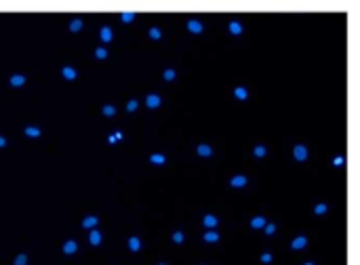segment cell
<instances>
[{"mask_svg":"<svg viewBox=\"0 0 360 265\" xmlns=\"http://www.w3.org/2000/svg\"><path fill=\"white\" fill-rule=\"evenodd\" d=\"M261 261H263V263H270V261H272V255H268V253H266V255L261 257Z\"/></svg>","mask_w":360,"mask_h":265,"instance_id":"obj_34","label":"cell"},{"mask_svg":"<svg viewBox=\"0 0 360 265\" xmlns=\"http://www.w3.org/2000/svg\"><path fill=\"white\" fill-rule=\"evenodd\" d=\"M146 103H148V107H158L160 105V97H158V95H148Z\"/></svg>","mask_w":360,"mask_h":265,"instance_id":"obj_6","label":"cell"},{"mask_svg":"<svg viewBox=\"0 0 360 265\" xmlns=\"http://www.w3.org/2000/svg\"><path fill=\"white\" fill-rule=\"evenodd\" d=\"M187 30H190L192 34H200V32H202V23L196 21V19H192V21H187Z\"/></svg>","mask_w":360,"mask_h":265,"instance_id":"obj_2","label":"cell"},{"mask_svg":"<svg viewBox=\"0 0 360 265\" xmlns=\"http://www.w3.org/2000/svg\"><path fill=\"white\" fill-rule=\"evenodd\" d=\"M198 154L200 156H211L213 150H211V145H204V143H202V145H198Z\"/></svg>","mask_w":360,"mask_h":265,"instance_id":"obj_16","label":"cell"},{"mask_svg":"<svg viewBox=\"0 0 360 265\" xmlns=\"http://www.w3.org/2000/svg\"><path fill=\"white\" fill-rule=\"evenodd\" d=\"M63 76H65L67 80H74V78H76V69H74V67H63Z\"/></svg>","mask_w":360,"mask_h":265,"instance_id":"obj_12","label":"cell"},{"mask_svg":"<svg viewBox=\"0 0 360 265\" xmlns=\"http://www.w3.org/2000/svg\"><path fill=\"white\" fill-rule=\"evenodd\" d=\"M76 250H78V244L74 242V240H70V242L63 244V253H65V255H74Z\"/></svg>","mask_w":360,"mask_h":265,"instance_id":"obj_4","label":"cell"},{"mask_svg":"<svg viewBox=\"0 0 360 265\" xmlns=\"http://www.w3.org/2000/svg\"><path fill=\"white\" fill-rule=\"evenodd\" d=\"M150 160H152L154 164H164V156H162V154H154Z\"/></svg>","mask_w":360,"mask_h":265,"instance_id":"obj_22","label":"cell"},{"mask_svg":"<svg viewBox=\"0 0 360 265\" xmlns=\"http://www.w3.org/2000/svg\"><path fill=\"white\" fill-rule=\"evenodd\" d=\"M234 187H244L247 185V177H242V175H238V177H234L232 181H230Z\"/></svg>","mask_w":360,"mask_h":265,"instance_id":"obj_7","label":"cell"},{"mask_svg":"<svg viewBox=\"0 0 360 265\" xmlns=\"http://www.w3.org/2000/svg\"><path fill=\"white\" fill-rule=\"evenodd\" d=\"M11 84H13V86H21V84H26V76H21V74L13 76V78H11Z\"/></svg>","mask_w":360,"mask_h":265,"instance_id":"obj_9","label":"cell"},{"mask_svg":"<svg viewBox=\"0 0 360 265\" xmlns=\"http://www.w3.org/2000/svg\"><path fill=\"white\" fill-rule=\"evenodd\" d=\"M230 32H232V34H242V26H240L238 21H232V23H230Z\"/></svg>","mask_w":360,"mask_h":265,"instance_id":"obj_15","label":"cell"},{"mask_svg":"<svg viewBox=\"0 0 360 265\" xmlns=\"http://www.w3.org/2000/svg\"><path fill=\"white\" fill-rule=\"evenodd\" d=\"M150 36H152V38H160L162 34H160V30H158V28H152V30H150Z\"/></svg>","mask_w":360,"mask_h":265,"instance_id":"obj_32","label":"cell"},{"mask_svg":"<svg viewBox=\"0 0 360 265\" xmlns=\"http://www.w3.org/2000/svg\"><path fill=\"white\" fill-rule=\"evenodd\" d=\"M204 240H206V242H217V240H219V234H217V231H206V234H204Z\"/></svg>","mask_w":360,"mask_h":265,"instance_id":"obj_14","label":"cell"},{"mask_svg":"<svg viewBox=\"0 0 360 265\" xmlns=\"http://www.w3.org/2000/svg\"><path fill=\"white\" fill-rule=\"evenodd\" d=\"M175 78V69H166L164 72V80H173Z\"/></svg>","mask_w":360,"mask_h":265,"instance_id":"obj_31","label":"cell"},{"mask_svg":"<svg viewBox=\"0 0 360 265\" xmlns=\"http://www.w3.org/2000/svg\"><path fill=\"white\" fill-rule=\"evenodd\" d=\"M80 28H82V19H74L70 23V30L72 32H80Z\"/></svg>","mask_w":360,"mask_h":265,"instance_id":"obj_18","label":"cell"},{"mask_svg":"<svg viewBox=\"0 0 360 265\" xmlns=\"http://www.w3.org/2000/svg\"><path fill=\"white\" fill-rule=\"evenodd\" d=\"M263 225H266V219H263V217H255V219L251 221V227H255V229H259Z\"/></svg>","mask_w":360,"mask_h":265,"instance_id":"obj_11","label":"cell"},{"mask_svg":"<svg viewBox=\"0 0 360 265\" xmlns=\"http://www.w3.org/2000/svg\"><path fill=\"white\" fill-rule=\"evenodd\" d=\"M326 208H329L326 204H318V206L314 208V212H316V215H324V212H326Z\"/></svg>","mask_w":360,"mask_h":265,"instance_id":"obj_24","label":"cell"},{"mask_svg":"<svg viewBox=\"0 0 360 265\" xmlns=\"http://www.w3.org/2000/svg\"><path fill=\"white\" fill-rule=\"evenodd\" d=\"M305 244H307V238H305V236H299V238H295V240H293L291 248H293V250H301Z\"/></svg>","mask_w":360,"mask_h":265,"instance_id":"obj_3","label":"cell"},{"mask_svg":"<svg viewBox=\"0 0 360 265\" xmlns=\"http://www.w3.org/2000/svg\"><path fill=\"white\" fill-rule=\"evenodd\" d=\"M305 265H314V263H305Z\"/></svg>","mask_w":360,"mask_h":265,"instance_id":"obj_36","label":"cell"},{"mask_svg":"<svg viewBox=\"0 0 360 265\" xmlns=\"http://www.w3.org/2000/svg\"><path fill=\"white\" fill-rule=\"evenodd\" d=\"M173 242H177V244L183 242V234H181V231H175V234H173Z\"/></svg>","mask_w":360,"mask_h":265,"instance_id":"obj_25","label":"cell"},{"mask_svg":"<svg viewBox=\"0 0 360 265\" xmlns=\"http://www.w3.org/2000/svg\"><path fill=\"white\" fill-rule=\"evenodd\" d=\"M137 105H139V103H137V99H131V101H129V105H127V110H129V112H135V110H137Z\"/></svg>","mask_w":360,"mask_h":265,"instance_id":"obj_29","label":"cell"},{"mask_svg":"<svg viewBox=\"0 0 360 265\" xmlns=\"http://www.w3.org/2000/svg\"><path fill=\"white\" fill-rule=\"evenodd\" d=\"M26 263H28V257H26V255H19V257L15 259V265H26Z\"/></svg>","mask_w":360,"mask_h":265,"instance_id":"obj_26","label":"cell"},{"mask_svg":"<svg viewBox=\"0 0 360 265\" xmlns=\"http://www.w3.org/2000/svg\"><path fill=\"white\" fill-rule=\"evenodd\" d=\"M82 225H84L86 229H91V227H95V225H97V217H86V219L82 221Z\"/></svg>","mask_w":360,"mask_h":265,"instance_id":"obj_10","label":"cell"},{"mask_svg":"<svg viewBox=\"0 0 360 265\" xmlns=\"http://www.w3.org/2000/svg\"><path fill=\"white\" fill-rule=\"evenodd\" d=\"M135 19V13H131V11H127V13H122V21L124 23H131Z\"/></svg>","mask_w":360,"mask_h":265,"instance_id":"obj_21","label":"cell"},{"mask_svg":"<svg viewBox=\"0 0 360 265\" xmlns=\"http://www.w3.org/2000/svg\"><path fill=\"white\" fill-rule=\"evenodd\" d=\"M160 265H164V263H160Z\"/></svg>","mask_w":360,"mask_h":265,"instance_id":"obj_37","label":"cell"},{"mask_svg":"<svg viewBox=\"0 0 360 265\" xmlns=\"http://www.w3.org/2000/svg\"><path fill=\"white\" fill-rule=\"evenodd\" d=\"M333 164H335V166H341V164H343V158H341V156H337V158L333 160Z\"/></svg>","mask_w":360,"mask_h":265,"instance_id":"obj_33","label":"cell"},{"mask_svg":"<svg viewBox=\"0 0 360 265\" xmlns=\"http://www.w3.org/2000/svg\"><path fill=\"white\" fill-rule=\"evenodd\" d=\"M4 145H7V139H4V137H0V147H4Z\"/></svg>","mask_w":360,"mask_h":265,"instance_id":"obj_35","label":"cell"},{"mask_svg":"<svg viewBox=\"0 0 360 265\" xmlns=\"http://www.w3.org/2000/svg\"><path fill=\"white\" fill-rule=\"evenodd\" d=\"M293 156L301 162V160H305L307 158V150H305V145H295V150H293Z\"/></svg>","mask_w":360,"mask_h":265,"instance_id":"obj_1","label":"cell"},{"mask_svg":"<svg viewBox=\"0 0 360 265\" xmlns=\"http://www.w3.org/2000/svg\"><path fill=\"white\" fill-rule=\"evenodd\" d=\"M255 156H257V158L266 156V147H263V145H257V147H255Z\"/></svg>","mask_w":360,"mask_h":265,"instance_id":"obj_27","label":"cell"},{"mask_svg":"<svg viewBox=\"0 0 360 265\" xmlns=\"http://www.w3.org/2000/svg\"><path fill=\"white\" fill-rule=\"evenodd\" d=\"M26 135H28V137H40V128H36V126H28V128H26Z\"/></svg>","mask_w":360,"mask_h":265,"instance_id":"obj_20","label":"cell"},{"mask_svg":"<svg viewBox=\"0 0 360 265\" xmlns=\"http://www.w3.org/2000/svg\"><path fill=\"white\" fill-rule=\"evenodd\" d=\"M103 114H105V116H114V114H116L114 105H105V107H103Z\"/></svg>","mask_w":360,"mask_h":265,"instance_id":"obj_30","label":"cell"},{"mask_svg":"<svg viewBox=\"0 0 360 265\" xmlns=\"http://www.w3.org/2000/svg\"><path fill=\"white\" fill-rule=\"evenodd\" d=\"M89 242H91L93 246H97V244L101 242V234H99L97 229H91V236H89Z\"/></svg>","mask_w":360,"mask_h":265,"instance_id":"obj_5","label":"cell"},{"mask_svg":"<svg viewBox=\"0 0 360 265\" xmlns=\"http://www.w3.org/2000/svg\"><path fill=\"white\" fill-rule=\"evenodd\" d=\"M204 225H206V227H215V225H217V219H215L213 215H206V217H204Z\"/></svg>","mask_w":360,"mask_h":265,"instance_id":"obj_19","label":"cell"},{"mask_svg":"<svg viewBox=\"0 0 360 265\" xmlns=\"http://www.w3.org/2000/svg\"><path fill=\"white\" fill-rule=\"evenodd\" d=\"M263 227H266V234H270V236H272V234L276 231V225H274V223H266Z\"/></svg>","mask_w":360,"mask_h":265,"instance_id":"obj_28","label":"cell"},{"mask_svg":"<svg viewBox=\"0 0 360 265\" xmlns=\"http://www.w3.org/2000/svg\"><path fill=\"white\" fill-rule=\"evenodd\" d=\"M234 95H236V97H238V99H242V101H244V99L249 97V93H247V88H242V86H238V88L234 91Z\"/></svg>","mask_w":360,"mask_h":265,"instance_id":"obj_13","label":"cell"},{"mask_svg":"<svg viewBox=\"0 0 360 265\" xmlns=\"http://www.w3.org/2000/svg\"><path fill=\"white\" fill-rule=\"evenodd\" d=\"M129 248H131V250H139V248H141V240L133 236V238L129 240Z\"/></svg>","mask_w":360,"mask_h":265,"instance_id":"obj_8","label":"cell"},{"mask_svg":"<svg viewBox=\"0 0 360 265\" xmlns=\"http://www.w3.org/2000/svg\"><path fill=\"white\" fill-rule=\"evenodd\" d=\"M101 40H105V42H110L112 40V30L105 26V28H101Z\"/></svg>","mask_w":360,"mask_h":265,"instance_id":"obj_17","label":"cell"},{"mask_svg":"<svg viewBox=\"0 0 360 265\" xmlns=\"http://www.w3.org/2000/svg\"><path fill=\"white\" fill-rule=\"evenodd\" d=\"M95 55H97V59H105V57H108V51L101 46V49H97V51H95Z\"/></svg>","mask_w":360,"mask_h":265,"instance_id":"obj_23","label":"cell"}]
</instances>
